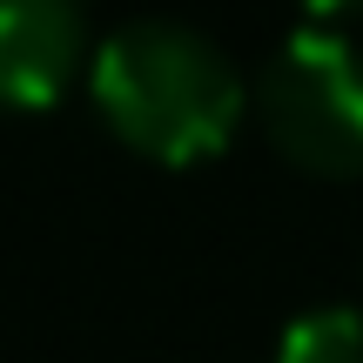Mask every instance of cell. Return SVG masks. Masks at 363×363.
Here are the masks:
<instances>
[{"label": "cell", "instance_id": "3957f363", "mask_svg": "<svg viewBox=\"0 0 363 363\" xmlns=\"http://www.w3.org/2000/svg\"><path fill=\"white\" fill-rule=\"evenodd\" d=\"M88 48V21L67 0H0V101H54Z\"/></svg>", "mask_w": 363, "mask_h": 363}, {"label": "cell", "instance_id": "7a4b0ae2", "mask_svg": "<svg viewBox=\"0 0 363 363\" xmlns=\"http://www.w3.org/2000/svg\"><path fill=\"white\" fill-rule=\"evenodd\" d=\"M262 128L289 162L323 175L363 169V48L323 21H303L262 61Z\"/></svg>", "mask_w": 363, "mask_h": 363}, {"label": "cell", "instance_id": "277c9868", "mask_svg": "<svg viewBox=\"0 0 363 363\" xmlns=\"http://www.w3.org/2000/svg\"><path fill=\"white\" fill-rule=\"evenodd\" d=\"M276 363H363V310L357 303H323V310L289 316Z\"/></svg>", "mask_w": 363, "mask_h": 363}, {"label": "cell", "instance_id": "6da1fadb", "mask_svg": "<svg viewBox=\"0 0 363 363\" xmlns=\"http://www.w3.org/2000/svg\"><path fill=\"white\" fill-rule=\"evenodd\" d=\"M94 101L121 142L155 162H202L242 121V74L229 48L169 13H135L94 48Z\"/></svg>", "mask_w": 363, "mask_h": 363}]
</instances>
